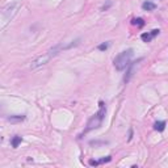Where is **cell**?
I'll return each instance as SVG.
<instances>
[{
  "label": "cell",
  "mask_w": 168,
  "mask_h": 168,
  "mask_svg": "<svg viewBox=\"0 0 168 168\" xmlns=\"http://www.w3.org/2000/svg\"><path fill=\"white\" fill-rule=\"evenodd\" d=\"M16 9H17V4H9L1 10V18H3V22H1V28L4 29L5 25L12 20V17L16 15Z\"/></svg>",
  "instance_id": "3957f363"
},
{
  "label": "cell",
  "mask_w": 168,
  "mask_h": 168,
  "mask_svg": "<svg viewBox=\"0 0 168 168\" xmlns=\"http://www.w3.org/2000/svg\"><path fill=\"white\" fill-rule=\"evenodd\" d=\"M21 141H22V138H21L20 135H16V136H13L12 138V141H10V143H12V147H18V144L21 143Z\"/></svg>",
  "instance_id": "8fae6325"
},
{
  "label": "cell",
  "mask_w": 168,
  "mask_h": 168,
  "mask_svg": "<svg viewBox=\"0 0 168 168\" xmlns=\"http://www.w3.org/2000/svg\"><path fill=\"white\" fill-rule=\"evenodd\" d=\"M112 160V156H106V158H102L100 160H89V164L91 165H99V164H102V163H108Z\"/></svg>",
  "instance_id": "52a82bcc"
},
{
  "label": "cell",
  "mask_w": 168,
  "mask_h": 168,
  "mask_svg": "<svg viewBox=\"0 0 168 168\" xmlns=\"http://www.w3.org/2000/svg\"><path fill=\"white\" fill-rule=\"evenodd\" d=\"M100 109L99 112L96 113V114L93 116V117L91 118V120L88 121V123H87V127L85 130H84V133H88V131L93 130V129H99L100 126H101L102 121H104L105 118V114H106V106H105V104L102 101H100Z\"/></svg>",
  "instance_id": "6da1fadb"
},
{
  "label": "cell",
  "mask_w": 168,
  "mask_h": 168,
  "mask_svg": "<svg viewBox=\"0 0 168 168\" xmlns=\"http://www.w3.org/2000/svg\"><path fill=\"white\" fill-rule=\"evenodd\" d=\"M110 5H112V1H108V3H106V4H105V5H102L101 10H106V9H108V8H109V7H110Z\"/></svg>",
  "instance_id": "5bb4252c"
},
{
  "label": "cell",
  "mask_w": 168,
  "mask_h": 168,
  "mask_svg": "<svg viewBox=\"0 0 168 168\" xmlns=\"http://www.w3.org/2000/svg\"><path fill=\"white\" fill-rule=\"evenodd\" d=\"M159 33H160L159 29H154V30L147 32V33H142L141 34V38H142V41H143V42H151L152 38H154V37H156Z\"/></svg>",
  "instance_id": "5b68a950"
},
{
  "label": "cell",
  "mask_w": 168,
  "mask_h": 168,
  "mask_svg": "<svg viewBox=\"0 0 168 168\" xmlns=\"http://www.w3.org/2000/svg\"><path fill=\"white\" fill-rule=\"evenodd\" d=\"M154 129L156 131H163L165 129V121H156L154 123Z\"/></svg>",
  "instance_id": "ba28073f"
},
{
  "label": "cell",
  "mask_w": 168,
  "mask_h": 168,
  "mask_svg": "<svg viewBox=\"0 0 168 168\" xmlns=\"http://www.w3.org/2000/svg\"><path fill=\"white\" fill-rule=\"evenodd\" d=\"M142 8H143L144 10H154L155 8H156V5L151 1H144L143 4H142Z\"/></svg>",
  "instance_id": "9c48e42d"
},
{
  "label": "cell",
  "mask_w": 168,
  "mask_h": 168,
  "mask_svg": "<svg viewBox=\"0 0 168 168\" xmlns=\"http://www.w3.org/2000/svg\"><path fill=\"white\" fill-rule=\"evenodd\" d=\"M51 58H54V55L50 52V50L47 52H45V54H42V55H39V57H37L34 60H32V63H30V68L32 70H36V68H38V67H41V66H45L47 62H49Z\"/></svg>",
  "instance_id": "277c9868"
},
{
  "label": "cell",
  "mask_w": 168,
  "mask_h": 168,
  "mask_svg": "<svg viewBox=\"0 0 168 168\" xmlns=\"http://www.w3.org/2000/svg\"><path fill=\"white\" fill-rule=\"evenodd\" d=\"M133 54H134L133 49H127V50H125V51L120 52V54L114 58V60H113L116 70L122 71V70H125L126 67H129L130 60H131V58H133Z\"/></svg>",
  "instance_id": "7a4b0ae2"
},
{
  "label": "cell",
  "mask_w": 168,
  "mask_h": 168,
  "mask_svg": "<svg viewBox=\"0 0 168 168\" xmlns=\"http://www.w3.org/2000/svg\"><path fill=\"white\" fill-rule=\"evenodd\" d=\"M135 63H136V62H135ZM135 63H133V64L130 66V68H129V71L126 72L125 78H123V81H125V83H129V81H130L131 76H133V72H134V68H135Z\"/></svg>",
  "instance_id": "8992f818"
},
{
  "label": "cell",
  "mask_w": 168,
  "mask_h": 168,
  "mask_svg": "<svg viewBox=\"0 0 168 168\" xmlns=\"http://www.w3.org/2000/svg\"><path fill=\"white\" fill-rule=\"evenodd\" d=\"M131 24L135 26H138V28H142V26H144V21L142 20V18H133L131 20Z\"/></svg>",
  "instance_id": "7c38bea8"
},
{
  "label": "cell",
  "mask_w": 168,
  "mask_h": 168,
  "mask_svg": "<svg viewBox=\"0 0 168 168\" xmlns=\"http://www.w3.org/2000/svg\"><path fill=\"white\" fill-rule=\"evenodd\" d=\"M108 47H109V43H108V42H105V43L99 45V46H97V49H99V50H101V51H104V50H106Z\"/></svg>",
  "instance_id": "4fadbf2b"
},
{
  "label": "cell",
  "mask_w": 168,
  "mask_h": 168,
  "mask_svg": "<svg viewBox=\"0 0 168 168\" xmlns=\"http://www.w3.org/2000/svg\"><path fill=\"white\" fill-rule=\"evenodd\" d=\"M24 120H25V116H10V117H8V121H10V122H21Z\"/></svg>",
  "instance_id": "30bf717a"
}]
</instances>
